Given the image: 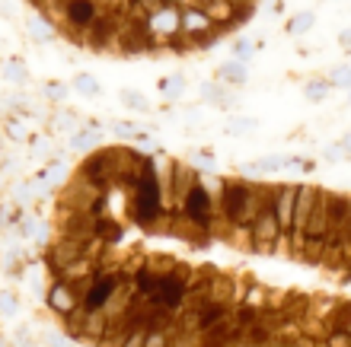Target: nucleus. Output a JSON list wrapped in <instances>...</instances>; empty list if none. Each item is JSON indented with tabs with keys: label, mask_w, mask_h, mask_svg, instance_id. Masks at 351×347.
<instances>
[{
	"label": "nucleus",
	"mask_w": 351,
	"mask_h": 347,
	"mask_svg": "<svg viewBox=\"0 0 351 347\" xmlns=\"http://www.w3.org/2000/svg\"><path fill=\"white\" fill-rule=\"evenodd\" d=\"M182 217H189L192 223H198L202 229L211 233V220H214V204H211V194L204 188L202 182H195L189 192L182 194Z\"/></svg>",
	"instance_id": "f03ea898"
},
{
	"label": "nucleus",
	"mask_w": 351,
	"mask_h": 347,
	"mask_svg": "<svg viewBox=\"0 0 351 347\" xmlns=\"http://www.w3.org/2000/svg\"><path fill=\"white\" fill-rule=\"evenodd\" d=\"M313 23V16H300V19H294V32H304L306 26Z\"/></svg>",
	"instance_id": "f8f14e48"
},
{
	"label": "nucleus",
	"mask_w": 351,
	"mask_h": 347,
	"mask_svg": "<svg viewBox=\"0 0 351 347\" xmlns=\"http://www.w3.org/2000/svg\"><path fill=\"white\" fill-rule=\"evenodd\" d=\"M221 77H227L230 83H243V70L237 64H227V67H221Z\"/></svg>",
	"instance_id": "9b49d317"
},
{
	"label": "nucleus",
	"mask_w": 351,
	"mask_h": 347,
	"mask_svg": "<svg viewBox=\"0 0 351 347\" xmlns=\"http://www.w3.org/2000/svg\"><path fill=\"white\" fill-rule=\"evenodd\" d=\"M84 255V242H77V239H67V236H61L55 242V246H51V252H48V265L55 268L58 274H61V271H64L67 265H74L77 258Z\"/></svg>",
	"instance_id": "20e7f679"
},
{
	"label": "nucleus",
	"mask_w": 351,
	"mask_h": 347,
	"mask_svg": "<svg viewBox=\"0 0 351 347\" xmlns=\"http://www.w3.org/2000/svg\"><path fill=\"white\" fill-rule=\"evenodd\" d=\"M313 201H316V188H297L294 210H291V233H300V236H304V227H306L310 210H313Z\"/></svg>",
	"instance_id": "39448f33"
},
{
	"label": "nucleus",
	"mask_w": 351,
	"mask_h": 347,
	"mask_svg": "<svg viewBox=\"0 0 351 347\" xmlns=\"http://www.w3.org/2000/svg\"><path fill=\"white\" fill-rule=\"evenodd\" d=\"M281 236V227H278V220L271 210H262L256 217L250 220V246L259 248V252H271Z\"/></svg>",
	"instance_id": "7ed1b4c3"
},
{
	"label": "nucleus",
	"mask_w": 351,
	"mask_h": 347,
	"mask_svg": "<svg viewBox=\"0 0 351 347\" xmlns=\"http://www.w3.org/2000/svg\"><path fill=\"white\" fill-rule=\"evenodd\" d=\"M195 182H198V179H195V172L189 169V166L173 163V169H169V198L182 201V194L189 192V188H192Z\"/></svg>",
	"instance_id": "423d86ee"
},
{
	"label": "nucleus",
	"mask_w": 351,
	"mask_h": 347,
	"mask_svg": "<svg viewBox=\"0 0 351 347\" xmlns=\"http://www.w3.org/2000/svg\"><path fill=\"white\" fill-rule=\"evenodd\" d=\"M294 194H297V188H278V194H275V207H271V214H275V220H278V227L281 229H291Z\"/></svg>",
	"instance_id": "0eeeda50"
},
{
	"label": "nucleus",
	"mask_w": 351,
	"mask_h": 347,
	"mask_svg": "<svg viewBox=\"0 0 351 347\" xmlns=\"http://www.w3.org/2000/svg\"><path fill=\"white\" fill-rule=\"evenodd\" d=\"M250 192L252 185L240 182V179L221 185V207L217 210H221L223 223H230V227H246L250 223Z\"/></svg>",
	"instance_id": "f257e3e1"
},
{
	"label": "nucleus",
	"mask_w": 351,
	"mask_h": 347,
	"mask_svg": "<svg viewBox=\"0 0 351 347\" xmlns=\"http://www.w3.org/2000/svg\"><path fill=\"white\" fill-rule=\"evenodd\" d=\"M157 281H160V274L154 271V268H138L134 271V277H131V290L134 293H141V296H154V290H157Z\"/></svg>",
	"instance_id": "1a4fd4ad"
},
{
	"label": "nucleus",
	"mask_w": 351,
	"mask_h": 347,
	"mask_svg": "<svg viewBox=\"0 0 351 347\" xmlns=\"http://www.w3.org/2000/svg\"><path fill=\"white\" fill-rule=\"evenodd\" d=\"M84 92H93V83H90V77H80V83H77Z\"/></svg>",
	"instance_id": "ddd939ff"
},
{
	"label": "nucleus",
	"mask_w": 351,
	"mask_h": 347,
	"mask_svg": "<svg viewBox=\"0 0 351 347\" xmlns=\"http://www.w3.org/2000/svg\"><path fill=\"white\" fill-rule=\"evenodd\" d=\"M48 306H51V309L55 312H61V316H67V312L74 309L77 306V293L71 290V283H55V287H51V293H48Z\"/></svg>",
	"instance_id": "6e6552de"
},
{
	"label": "nucleus",
	"mask_w": 351,
	"mask_h": 347,
	"mask_svg": "<svg viewBox=\"0 0 351 347\" xmlns=\"http://www.w3.org/2000/svg\"><path fill=\"white\" fill-rule=\"evenodd\" d=\"M144 347H169V335L167 331H147L144 335Z\"/></svg>",
	"instance_id": "9d476101"
}]
</instances>
